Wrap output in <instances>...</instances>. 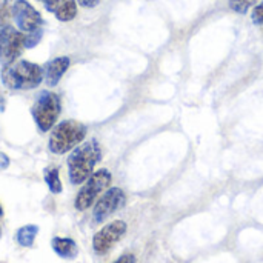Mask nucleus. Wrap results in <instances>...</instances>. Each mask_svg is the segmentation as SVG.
Wrapping results in <instances>:
<instances>
[{
    "label": "nucleus",
    "mask_w": 263,
    "mask_h": 263,
    "mask_svg": "<svg viewBox=\"0 0 263 263\" xmlns=\"http://www.w3.org/2000/svg\"><path fill=\"white\" fill-rule=\"evenodd\" d=\"M51 247L54 250V253L62 257V259H76L77 253H79V248H77V243L72 240V239H68V237H54L52 242H51Z\"/></svg>",
    "instance_id": "obj_12"
},
{
    "label": "nucleus",
    "mask_w": 263,
    "mask_h": 263,
    "mask_svg": "<svg viewBox=\"0 0 263 263\" xmlns=\"http://www.w3.org/2000/svg\"><path fill=\"white\" fill-rule=\"evenodd\" d=\"M0 79L11 91H29L43 82V68L28 60H15L2 68Z\"/></svg>",
    "instance_id": "obj_1"
},
{
    "label": "nucleus",
    "mask_w": 263,
    "mask_h": 263,
    "mask_svg": "<svg viewBox=\"0 0 263 263\" xmlns=\"http://www.w3.org/2000/svg\"><path fill=\"white\" fill-rule=\"evenodd\" d=\"M125 203V193L120 188H109L94 205L92 219L96 223L105 222Z\"/></svg>",
    "instance_id": "obj_9"
},
{
    "label": "nucleus",
    "mask_w": 263,
    "mask_h": 263,
    "mask_svg": "<svg viewBox=\"0 0 263 263\" xmlns=\"http://www.w3.org/2000/svg\"><path fill=\"white\" fill-rule=\"evenodd\" d=\"M60 111H62L60 97L55 92L48 91V89L39 92V96L31 108L34 122L42 133H48L55 125V122L60 116Z\"/></svg>",
    "instance_id": "obj_4"
},
{
    "label": "nucleus",
    "mask_w": 263,
    "mask_h": 263,
    "mask_svg": "<svg viewBox=\"0 0 263 263\" xmlns=\"http://www.w3.org/2000/svg\"><path fill=\"white\" fill-rule=\"evenodd\" d=\"M25 48V34L9 25L0 26V62L9 65L18 59Z\"/></svg>",
    "instance_id": "obj_6"
},
{
    "label": "nucleus",
    "mask_w": 263,
    "mask_h": 263,
    "mask_svg": "<svg viewBox=\"0 0 263 263\" xmlns=\"http://www.w3.org/2000/svg\"><path fill=\"white\" fill-rule=\"evenodd\" d=\"M43 179H45V183L48 185V190L52 194H60L62 193L63 188H62V180H60L57 168H46Z\"/></svg>",
    "instance_id": "obj_14"
},
{
    "label": "nucleus",
    "mask_w": 263,
    "mask_h": 263,
    "mask_svg": "<svg viewBox=\"0 0 263 263\" xmlns=\"http://www.w3.org/2000/svg\"><path fill=\"white\" fill-rule=\"evenodd\" d=\"M256 2H257V0H230V8H231L234 12L247 14L248 9H250Z\"/></svg>",
    "instance_id": "obj_16"
},
{
    "label": "nucleus",
    "mask_w": 263,
    "mask_h": 263,
    "mask_svg": "<svg viewBox=\"0 0 263 263\" xmlns=\"http://www.w3.org/2000/svg\"><path fill=\"white\" fill-rule=\"evenodd\" d=\"M15 0H0V26L8 25L12 17V5Z\"/></svg>",
    "instance_id": "obj_15"
},
{
    "label": "nucleus",
    "mask_w": 263,
    "mask_h": 263,
    "mask_svg": "<svg viewBox=\"0 0 263 263\" xmlns=\"http://www.w3.org/2000/svg\"><path fill=\"white\" fill-rule=\"evenodd\" d=\"M86 136V126L77 120H63L51 133L48 148L52 154H66L79 146Z\"/></svg>",
    "instance_id": "obj_3"
},
{
    "label": "nucleus",
    "mask_w": 263,
    "mask_h": 263,
    "mask_svg": "<svg viewBox=\"0 0 263 263\" xmlns=\"http://www.w3.org/2000/svg\"><path fill=\"white\" fill-rule=\"evenodd\" d=\"M109 183H111V173L108 170H99L92 173L76 197L74 202L76 210L85 211L89 206H92L97 197L109 186Z\"/></svg>",
    "instance_id": "obj_5"
},
{
    "label": "nucleus",
    "mask_w": 263,
    "mask_h": 263,
    "mask_svg": "<svg viewBox=\"0 0 263 263\" xmlns=\"http://www.w3.org/2000/svg\"><path fill=\"white\" fill-rule=\"evenodd\" d=\"M3 216V210H2V205H0V217Z\"/></svg>",
    "instance_id": "obj_22"
},
{
    "label": "nucleus",
    "mask_w": 263,
    "mask_h": 263,
    "mask_svg": "<svg viewBox=\"0 0 263 263\" xmlns=\"http://www.w3.org/2000/svg\"><path fill=\"white\" fill-rule=\"evenodd\" d=\"M114 263H136V257L133 254H125L120 259H117Z\"/></svg>",
    "instance_id": "obj_21"
},
{
    "label": "nucleus",
    "mask_w": 263,
    "mask_h": 263,
    "mask_svg": "<svg viewBox=\"0 0 263 263\" xmlns=\"http://www.w3.org/2000/svg\"><path fill=\"white\" fill-rule=\"evenodd\" d=\"M69 57H55L43 66V80L48 86H55L69 68Z\"/></svg>",
    "instance_id": "obj_10"
},
{
    "label": "nucleus",
    "mask_w": 263,
    "mask_h": 263,
    "mask_svg": "<svg viewBox=\"0 0 263 263\" xmlns=\"http://www.w3.org/2000/svg\"><path fill=\"white\" fill-rule=\"evenodd\" d=\"M102 159L97 140H88L76 146L68 156V177L72 185H80L94 173V166Z\"/></svg>",
    "instance_id": "obj_2"
},
{
    "label": "nucleus",
    "mask_w": 263,
    "mask_h": 263,
    "mask_svg": "<svg viewBox=\"0 0 263 263\" xmlns=\"http://www.w3.org/2000/svg\"><path fill=\"white\" fill-rule=\"evenodd\" d=\"M12 18L22 32H32L43 26L40 12L26 0H15L12 5Z\"/></svg>",
    "instance_id": "obj_7"
},
{
    "label": "nucleus",
    "mask_w": 263,
    "mask_h": 263,
    "mask_svg": "<svg viewBox=\"0 0 263 263\" xmlns=\"http://www.w3.org/2000/svg\"><path fill=\"white\" fill-rule=\"evenodd\" d=\"M251 18L256 25H263V2H260L254 9H253V14H251Z\"/></svg>",
    "instance_id": "obj_18"
},
{
    "label": "nucleus",
    "mask_w": 263,
    "mask_h": 263,
    "mask_svg": "<svg viewBox=\"0 0 263 263\" xmlns=\"http://www.w3.org/2000/svg\"><path fill=\"white\" fill-rule=\"evenodd\" d=\"M45 8L60 22H71L77 15V0H46Z\"/></svg>",
    "instance_id": "obj_11"
},
{
    "label": "nucleus",
    "mask_w": 263,
    "mask_h": 263,
    "mask_svg": "<svg viewBox=\"0 0 263 263\" xmlns=\"http://www.w3.org/2000/svg\"><path fill=\"white\" fill-rule=\"evenodd\" d=\"M39 233V227L37 225H25L22 227L17 234H15V240L20 247L23 248H31L34 245V240L37 237Z\"/></svg>",
    "instance_id": "obj_13"
},
{
    "label": "nucleus",
    "mask_w": 263,
    "mask_h": 263,
    "mask_svg": "<svg viewBox=\"0 0 263 263\" xmlns=\"http://www.w3.org/2000/svg\"><path fill=\"white\" fill-rule=\"evenodd\" d=\"M77 3L83 8H94L100 3V0H77Z\"/></svg>",
    "instance_id": "obj_19"
},
{
    "label": "nucleus",
    "mask_w": 263,
    "mask_h": 263,
    "mask_svg": "<svg viewBox=\"0 0 263 263\" xmlns=\"http://www.w3.org/2000/svg\"><path fill=\"white\" fill-rule=\"evenodd\" d=\"M8 166H9V157L5 153L0 151V171L6 170Z\"/></svg>",
    "instance_id": "obj_20"
},
{
    "label": "nucleus",
    "mask_w": 263,
    "mask_h": 263,
    "mask_svg": "<svg viewBox=\"0 0 263 263\" xmlns=\"http://www.w3.org/2000/svg\"><path fill=\"white\" fill-rule=\"evenodd\" d=\"M39 2H46V0H39Z\"/></svg>",
    "instance_id": "obj_24"
},
{
    "label": "nucleus",
    "mask_w": 263,
    "mask_h": 263,
    "mask_svg": "<svg viewBox=\"0 0 263 263\" xmlns=\"http://www.w3.org/2000/svg\"><path fill=\"white\" fill-rule=\"evenodd\" d=\"M126 233V223L123 220H114L105 225L92 239V248L96 254H106Z\"/></svg>",
    "instance_id": "obj_8"
},
{
    "label": "nucleus",
    "mask_w": 263,
    "mask_h": 263,
    "mask_svg": "<svg viewBox=\"0 0 263 263\" xmlns=\"http://www.w3.org/2000/svg\"><path fill=\"white\" fill-rule=\"evenodd\" d=\"M42 37H43V29L40 28V29H35V31H32V32H26L25 34V48H34V46H37L39 43H40V40H42Z\"/></svg>",
    "instance_id": "obj_17"
},
{
    "label": "nucleus",
    "mask_w": 263,
    "mask_h": 263,
    "mask_svg": "<svg viewBox=\"0 0 263 263\" xmlns=\"http://www.w3.org/2000/svg\"><path fill=\"white\" fill-rule=\"evenodd\" d=\"M0 239H2V227H0Z\"/></svg>",
    "instance_id": "obj_23"
}]
</instances>
